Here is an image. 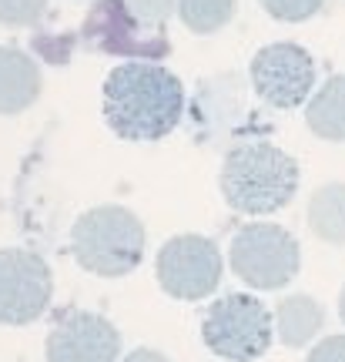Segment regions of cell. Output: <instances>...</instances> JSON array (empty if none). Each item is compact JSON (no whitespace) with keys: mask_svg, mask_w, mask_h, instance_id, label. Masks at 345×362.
<instances>
[{"mask_svg":"<svg viewBox=\"0 0 345 362\" xmlns=\"http://www.w3.org/2000/svg\"><path fill=\"white\" fill-rule=\"evenodd\" d=\"M228 265L248 288L275 292L298 275V238L275 221H248L228 245Z\"/></svg>","mask_w":345,"mask_h":362,"instance_id":"5","label":"cell"},{"mask_svg":"<svg viewBox=\"0 0 345 362\" xmlns=\"http://www.w3.org/2000/svg\"><path fill=\"white\" fill-rule=\"evenodd\" d=\"M225 272L221 248L205 235H171L154 255V275L165 296L178 302H201L218 288Z\"/></svg>","mask_w":345,"mask_h":362,"instance_id":"6","label":"cell"},{"mask_svg":"<svg viewBox=\"0 0 345 362\" xmlns=\"http://www.w3.org/2000/svg\"><path fill=\"white\" fill-rule=\"evenodd\" d=\"M305 225L325 245H345V181H329L312 192L305 208Z\"/></svg>","mask_w":345,"mask_h":362,"instance_id":"14","label":"cell"},{"mask_svg":"<svg viewBox=\"0 0 345 362\" xmlns=\"http://www.w3.org/2000/svg\"><path fill=\"white\" fill-rule=\"evenodd\" d=\"M121 362H168L165 352H158V349H148V346H141V349L128 352Z\"/></svg>","mask_w":345,"mask_h":362,"instance_id":"20","label":"cell"},{"mask_svg":"<svg viewBox=\"0 0 345 362\" xmlns=\"http://www.w3.org/2000/svg\"><path fill=\"white\" fill-rule=\"evenodd\" d=\"M298 161L271 141H242L228 148L218 171V188L238 215H275L298 194Z\"/></svg>","mask_w":345,"mask_h":362,"instance_id":"2","label":"cell"},{"mask_svg":"<svg viewBox=\"0 0 345 362\" xmlns=\"http://www.w3.org/2000/svg\"><path fill=\"white\" fill-rule=\"evenodd\" d=\"M339 315H342V322H345V285H342V292H339Z\"/></svg>","mask_w":345,"mask_h":362,"instance_id":"21","label":"cell"},{"mask_svg":"<svg viewBox=\"0 0 345 362\" xmlns=\"http://www.w3.org/2000/svg\"><path fill=\"white\" fill-rule=\"evenodd\" d=\"M44 78L37 61L21 47L0 44V117L24 115L40 98Z\"/></svg>","mask_w":345,"mask_h":362,"instance_id":"11","label":"cell"},{"mask_svg":"<svg viewBox=\"0 0 345 362\" xmlns=\"http://www.w3.org/2000/svg\"><path fill=\"white\" fill-rule=\"evenodd\" d=\"M305 362H345V336H325L315 342Z\"/></svg>","mask_w":345,"mask_h":362,"instance_id":"19","label":"cell"},{"mask_svg":"<svg viewBox=\"0 0 345 362\" xmlns=\"http://www.w3.org/2000/svg\"><path fill=\"white\" fill-rule=\"evenodd\" d=\"M144 30L148 27H141L121 0H94V7L84 17L81 37L88 47L117 54L124 61H151L158 54H168V40L161 37V30L154 34Z\"/></svg>","mask_w":345,"mask_h":362,"instance_id":"10","label":"cell"},{"mask_svg":"<svg viewBox=\"0 0 345 362\" xmlns=\"http://www.w3.org/2000/svg\"><path fill=\"white\" fill-rule=\"evenodd\" d=\"M305 128L322 141H345V74H332L305 101Z\"/></svg>","mask_w":345,"mask_h":362,"instance_id":"13","label":"cell"},{"mask_svg":"<svg viewBox=\"0 0 345 362\" xmlns=\"http://www.w3.org/2000/svg\"><path fill=\"white\" fill-rule=\"evenodd\" d=\"M101 115L121 141H161L185 117V84L165 64L124 61L104 78Z\"/></svg>","mask_w":345,"mask_h":362,"instance_id":"1","label":"cell"},{"mask_svg":"<svg viewBox=\"0 0 345 362\" xmlns=\"http://www.w3.org/2000/svg\"><path fill=\"white\" fill-rule=\"evenodd\" d=\"M258 7L269 13L271 21L302 24V21H312L325 7V0H258Z\"/></svg>","mask_w":345,"mask_h":362,"instance_id":"16","label":"cell"},{"mask_svg":"<svg viewBox=\"0 0 345 362\" xmlns=\"http://www.w3.org/2000/svg\"><path fill=\"white\" fill-rule=\"evenodd\" d=\"M144 225L124 205H94L71 225V255L88 275L124 279L144 259Z\"/></svg>","mask_w":345,"mask_h":362,"instance_id":"3","label":"cell"},{"mask_svg":"<svg viewBox=\"0 0 345 362\" xmlns=\"http://www.w3.org/2000/svg\"><path fill=\"white\" fill-rule=\"evenodd\" d=\"M51 265L30 248H0V325H30L51 309Z\"/></svg>","mask_w":345,"mask_h":362,"instance_id":"8","label":"cell"},{"mask_svg":"<svg viewBox=\"0 0 345 362\" xmlns=\"http://www.w3.org/2000/svg\"><path fill=\"white\" fill-rule=\"evenodd\" d=\"M121 4L148 30H161L168 24V17L175 13V7H178V0H121Z\"/></svg>","mask_w":345,"mask_h":362,"instance_id":"18","label":"cell"},{"mask_svg":"<svg viewBox=\"0 0 345 362\" xmlns=\"http://www.w3.org/2000/svg\"><path fill=\"white\" fill-rule=\"evenodd\" d=\"M178 21L192 34L198 37H208V34H218L235 21L238 13V0H178Z\"/></svg>","mask_w":345,"mask_h":362,"instance_id":"15","label":"cell"},{"mask_svg":"<svg viewBox=\"0 0 345 362\" xmlns=\"http://www.w3.org/2000/svg\"><path fill=\"white\" fill-rule=\"evenodd\" d=\"M252 88L265 104L279 111H295L312 98L315 88V57L295 40H275L258 47L248 64Z\"/></svg>","mask_w":345,"mask_h":362,"instance_id":"7","label":"cell"},{"mask_svg":"<svg viewBox=\"0 0 345 362\" xmlns=\"http://www.w3.org/2000/svg\"><path fill=\"white\" fill-rule=\"evenodd\" d=\"M271 322H275V339L285 349H305L325 325V309L319 305V298L305 296V292H292L275 302Z\"/></svg>","mask_w":345,"mask_h":362,"instance_id":"12","label":"cell"},{"mask_svg":"<svg viewBox=\"0 0 345 362\" xmlns=\"http://www.w3.org/2000/svg\"><path fill=\"white\" fill-rule=\"evenodd\" d=\"M201 339L221 362H255L271 349L275 339L271 309L248 292L221 296L201 319Z\"/></svg>","mask_w":345,"mask_h":362,"instance_id":"4","label":"cell"},{"mask_svg":"<svg viewBox=\"0 0 345 362\" xmlns=\"http://www.w3.org/2000/svg\"><path fill=\"white\" fill-rule=\"evenodd\" d=\"M44 13L47 0H0V27H34Z\"/></svg>","mask_w":345,"mask_h":362,"instance_id":"17","label":"cell"},{"mask_svg":"<svg viewBox=\"0 0 345 362\" xmlns=\"http://www.w3.org/2000/svg\"><path fill=\"white\" fill-rule=\"evenodd\" d=\"M47 362H117L121 332L111 319L88 309H61L44 342Z\"/></svg>","mask_w":345,"mask_h":362,"instance_id":"9","label":"cell"}]
</instances>
